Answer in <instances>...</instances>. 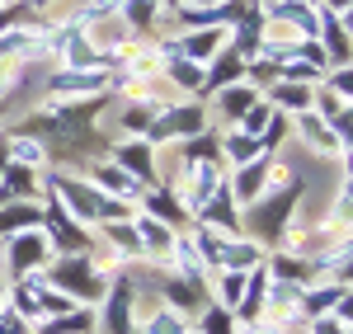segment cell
I'll return each instance as SVG.
<instances>
[{"mask_svg": "<svg viewBox=\"0 0 353 334\" xmlns=\"http://www.w3.org/2000/svg\"><path fill=\"white\" fill-rule=\"evenodd\" d=\"M297 198H301V179L297 184H278L269 198H259V207L250 212V236L254 240H278L288 231V212L297 207Z\"/></svg>", "mask_w": 353, "mask_h": 334, "instance_id": "6da1fadb", "label": "cell"}, {"mask_svg": "<svg viewBox=\"0 0 353 334\" xmlns=\"http://www.w3.org/2000/svg\"><path fill=\"white\" fill-rule=\"evenodd\" d=\"M52 282H57V292H66L76 302L99 297V287H104V282L94 278V259H85V254H61L52 264Z\"/></svg>", "mask_w": 353, "mask_h": 334, "instance_id": "7a4b0ae2", "label": "cell"}, {"mask_svg": "<svg viewBox=\"0 0 353 334\" xmlns=\"http://www.w3.org/2000/svg\"><path fill=\"white\" fill-rule=\"evenodd\" d=\"M48 254H52V240H48V231H38V226L10 236V259H14V273H19V278L33 273V269H43Z\"/></svg>", "mask_w": 353, "mask_h": 334, "instance_id": "3957f363", "label": "cell"}, {"mask_svg": "<svg viewBox=\"0 0 353 334\" xmlns=\"http://www.w3.org/2000/svg\"><path fill=\"white\" fill-rule=\"evenodd\" d=\"M203 109L198 104H189V109H165V113H156V123H151V137L156 141H165V137H198L203 132Z\"/></svg>", "mask_w": 353, "mask_h": 334, "instance_id": "277c9868", "label": "cell"}, {"mask_svg": "<svg viewBox=\"0 0 353 334\" xmlns=\"http://www.w3.org/2000/svg\"><path fill=\"white\" fill-rule=\"evenodd\" d=\"M236 81H245V56L236 48H221L217 61L208 66V81L198 85V90L203 94H217V90H226V85H236Z\"/></svg>", "mask_w": 353, "mask_h": 334, "instance_id": "5b68a950", "label": "cell"}, {"mask_svg": "<svg viewBox=\"0 0 353 334\" xmlns=\"http://www.w3.org/2000/svg\"><path fill=\"white\" fill-rule=\"evenodd\" d=\"M104 85H109V76L94 66H66L61 76H52V94H99Z\"/></svg>", "mask_w": 353, "mask_h": 334, "instance_id": "8992f818", "label": "cell"}, {"mask_svg": "<svg viewBox=\"0 0 353 334\" xmlns=\"http://www.w3.org/2000/svg\"><path fill=\"white\" fill-rule=\"evenodd\" d=\"M48 240H52V250H85V236L76 231V217H66L61 207L52 202V212H48Z\"/></svg>", "mask_w": 353, "mask_h": 334, "instance_id": "52a82bcc", "label": "cell"}, {"mask_svg": "<svg viewBox=\"0 0 353 334\" xmlns=\"http://www.w3.org/2000/svg\"><path fill=\"white\" fill-rule=\"evenodd\" d=\"M5 202H38V189H33V169H28V165L5 169V179H0V207H5Z\"/></svg>", "mask_w": 353, "mask_h": 334, "instance_id": "ba28073f", "label": "cell"}, {"mask_svg": "<svg viewBox=\"0 0 353 334\" xmlns=\"http://www.w3.org/2000/svg\"><path fill=\"white\" fill-rule=\"evenodd\" d=\"M132 292H128V282H118L109 297V306H104V334H128L132 325Z\"/></svg>", "mask_w": 353, "mask_h": 334, "instance_id": "9c48e42d", "label": "cell"}, {"mask_svg": "<svg viewBox=\"0 0 353 334\" xmlns=\"http://www.w3.org/2000/svg\"><path fill=\"white\" fill-rule=\"evenodd\" d=\"M28 226H43V207L38 202H5L0 207V236H14Z\"/></svg>", "mask_w": 353, "mask_h": 334, "instance_id": "30bf717a", "label": "cell"}, {"mask_svg": "<svg viewBox=\"0 0 353 334\" xmlns=\"http://www.w3.org/2000/svg\"><path fill=\"white\" fill-rule=\"evenodd\" d=\"M264 179H269V160H264V156H259V160H245L241 174H236V198H241V202L264 198Z\"/></svg>", "mask_w": 353, "mask_h": 334, "instance_id": "8fae6325", "label": "cell"}, {"mask_svg": "<svg viewBox=\"0 0 353 334\" xmlns=\"http://www.w3.org/2000/svg\"><path fill=\"white\" fill-rule=\"evenodd\" d=\"M221 52V28H193L189 38H184V48H179V56H189V61H198V66H203V61H208V56H217Z\"/></svg>", "mask_w": 353, "mask_h": 334, "instance_id": "7c38bea8", "label": "cell"}, {"mask_svg": "<svg viewBox=\"0 0 353 334\" xmlns=\"http://www.w3.org/2000/svg\"><path fill=\"white\" fill-rule=\"evenodd\" d=\"M94 184H99V194L137 198V179H132V174H128L123 165H94Z\"/></svg>", "mask_w": 353, "mask_h": 334, "instance_id": "4fadbf2b", "label": "cell"}, {"mask_svg": "<svg viewBox=\"0 0 353 334\" xmlns=\"http://www.w3.org/2000/svg\"><path fill=\"white\" fill-rule=\"evenodd\" d=\"M217 264L226 269H250V264H259V245L254 240H217Z\"/></svg>", "mask_w": 353, "mask_h": 334, "instance_id": "5bb4252c", "label": "cell"}, {"mask_svg": "<svg viewBox=\"0 0 353 334\" xmlns=\"http://www.w3.org/2000/svg\"><path fill=\"white\" fill-rule=\"evenodd\" d=\"M306 104H311V85H301V81H273L269 109H297V113H306Z\"/></svg>", "mask_w": 353, "mask_h": 334, "instance_id": "9a60e30c", "label": "cell"}, {"mask_svg": "<svg viewBox=\"0 0 353 334\" xmlns=\"http://www.w3.org/2000/svg\"><path fill=\"white\" fill-rule=\"evenodd\" d=\"M118 160H123V169L137 179V174H151V169H156V151H151V141H128V146L118 151Z\"/></svg>", "mask_w": 353, "mask_h": 334, "instance_id": "2e32d148", "label": "cell"}, {"mask_svg": "<svg viewBox=\"0 0 353 334\" xmlns=\"http://www.w3.org/2000/svg\"><path fill=\"white\" fill-rule=\"evenodd\" d=\"M250 104H254V90H250V85H226V90H217V113L221 118H241Z\"/></svg>", "mask_w": 353, "mask_h": 334, "instance_id": "e0dca14e", "label": "cell"}, {"mask_svg": "<svg viewBox=\"0 0 353 334\" xmlns=\"http://www.w3.org/2000/svg\"><path fill=\"white\" fill-rule=\"evenodd\" d=\"M264 292H269V278H264V269H259V273H254V278L245 282V302H236V311H241V320H254V315H259V311H264Z\"/></svg>", "mask_w": 353, "mask_h": 334, "instance_id": "ac0fdd59", "label": "cell"}, {"mask_svg": "<svg viewBox=\"0 0 353 334\" xmlns=\"http://www.w3.org/2000/svg\"><path fill=\"white\" fill-rule=\"evenodd\" d=\"M43 146H48V141H38V137H10V141H5V151H10L19 165H28V169L48 160V156H43Z\"/></svg>", "mask_w": 353, "mask_h": 334, "instance_id": "d6986e66", "label": "cell"}, {"mask_svg": "<svg viewBox=\"0 0 353 334\" xmlns=\"http://www.w3.org/2000/svg\"><path fill=\"white\" fill-rule=\"evenodd\" d=\"M339 302H349V287H344V282H339V287H321V292H311L301 311H306V315H325V311H334Z\"/></svg>", "mask_w": 353, "mask_h": 334, "instance_id": "ffe728a7", "label": "cell"}, {"mask_svg": "<svg viewBox=\"0 0 353 334\" xmlns=\"http://www.w3.org/2000/svg\"><path fill=\"white\" fill-rule=\"evenodd\" d=\"M226 156H231L236 165H245V160H259V156H264V146L250 137V132H231V137H226Z\"/></svg>", "mask_w": 353, "mask_h": 334, "instance_id": "44dd1931", "label": "cell"}, {"mask_svg": "<svg viewBox=\"0 0 353 334\" xmlns=\"http://www.w3.org/2000/svg\"><path fill=\"white\" fill-rule=\"evenodd\" d=\"M170 81L184 85V90H198V85H203V66L189 61V56H174V61H170Z\"/></svg>", "mask_w": 353, "mask_h": 334, "instance_id": "7402d4cb", "label": "cell"}, {"mask_svg": "<svg viewBox=\"0 0 353 334\" xmlns=\"http://www.w3.org/2000/svg\"><path fill=\"white\" fill-rule=\"evenodd\" d=\"M269 123H273V109L264 104V99H254V104L241 113V132H250V137H259V132H264Z\"/></svg>", "mask_w": 353, "mask_h": 334, "instance_id": "603a6c76", "label": "cell"}, {"mask_svg": "<svg viewBox=\"0 0 353 334\" xmlns=\"http://www.w3.org/2000/svg\"><path fill=\"white\" fill-rule=\"evenodd\" d=\"M156 5H161V0H128L123 14H128V24H132V28H146L151 19H156Z\"/></svg>", "mask_w": 353, "mask_h": 334, "instance_id": "cb8c5ba5", "label": "cell"}, {"mask_svg": "<svg viewBox=\"0 0 353 334\" xmlns=\"http://www.w3.org/2000/svg\"><path fill=\"white\" fill-rule=\"evenodd\" d=\"M146 334H184V311H174V306L161 311V315L146 325Z\"/></svg>", "mask_w": 353, "mask_h": 334, "instance_id": "d4e9b609", "label": "cell"}, {"mask_svg": "<svg viewBox=\"0 0 353 334\" xmlns=\"http://www.w3.org/2000/svg\"><path fill=\"white\" fill-rule=\"evenodd\" d=\"M203 334H236V315L221 311V306H212L208 315H203Z\"/></svg>", "mask_w": 353, "mask_h": 334, "instance_id": "484cf974", "label": "cell"}, {"mask_svg": "<svg viewBox=\"0 0 353 334\" xmlns=\"http://www.w3.org/2000/svg\"><path fill=\"white\" fill-rule=\"evenodd\" d=\"M241 292H245V282H241V273L231 269V278L221 282V297H226V306H236V302H241Z\"/></svg>", "mask_w": 353, "mask_h": 334, "instance_id": "4316f807", "label": "cell"}, {"mask_svg": "<svg viewBox=\"0 0 353 334\" xmlns=\"http://www.w3.org/2000/svg\"><path fill=\"white\" fill-rule=\"evenodd\" d=\"M330 90H339V99L349 104V66H339V76H330Z\"/></svg>", "mask_w": 353, "mask_h": 334, "instance_id": "83f0119b", "label": "cell"}, {"mask_svg": "<svg viewBox=\"0 0 353 334\" xmlns=\"http://www.w3.org/2000/svg\"><path fill=\"white\" fill-rule=\"evenodd\" d=\"M321 10H330V14H344V10H349V0H321Z\"/></svg>", "mask_w": 353, "mask_h": 334, "instance_id": "f1b7e54d", "label": "cell"}, {"mask_svg": "<svg viewBox=\"0 0 353 334\" xmlns=\"http://www.w3.org/2000/svg\"><path fill=\"white\" fill-rule=\"evenodd\" d=\"M5 165H10V151H5V146H0V174H5Z\"/></svg>", "mask_w": 353, "mask_h": 334, "instance_id": "f546056e", "label": "cell"}, {"mask_svg": "<svg viewBox=\"0 0 353 334\" xmlns=\"http://www.w3.org/2000/svg\"><path fill=\"white\" fill-rule=\"evenodd\" d=\"M0 311H5V278H0Z\"/></svg>", "mask_w": 353, "mask_h": 334, "instance_id": "4dcf8cb0", "label": "cell"}, {"mask_svg": "<svg viewBox=\"0 0 353 334\" xmlns=\"http://www.w3.org/2000/svg\"><path fill=\"white\" fill-rule=\"evenodd\" d=\"M0 5H10V0H0Z\"/></svg>", "mask_w": 353, "mask_h": 334, "instance_id": "1f68e13d", "label": "cell"}]
</instances>
